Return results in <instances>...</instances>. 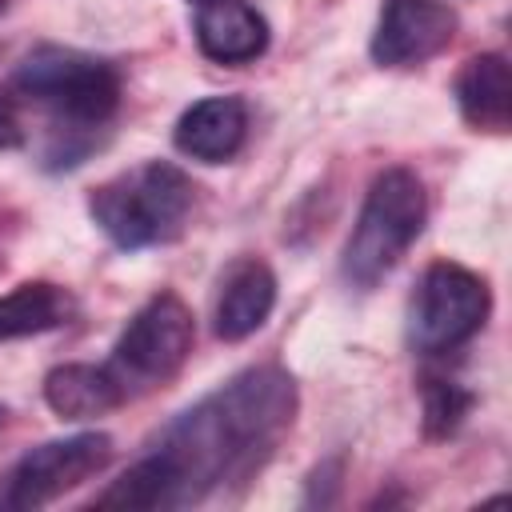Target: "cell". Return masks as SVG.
<instances>
[{
	"mask_svg": "<svg viewBox=\"0 0 512 512\" xmlns=\"http://www.w3.org/2000/svg\"><path fill=\"white\" fill-rule=\"evenodd\" d=\"M108 460H112V436L104 432H76V436L44 440L28 448L0 480V508H12V512L44 508L60 500L64 492L80 488Z\"/></svg>",
	"mask_w": 512,
	"mask_h": 512,
	"instance_id": "7",
	"label": "cell"
},
{
	"mask_svg": "<svg viewBox=\"0 0 512 512\" xmlns=\"http://www.w3.org/2000/svg\"><path fill=\"white\" fill-rule=\"evenodd\" d=\"M8 92L20 100L24 120L40 112L44 128V160L48 168H72L80 156L96 148V136L112 124L120 108V76L108 60L88 56L80 48L40 44L32 48L12 80Z\"/></svg>",
	"mask_w": 512,
	"mask_h": 512,
	"instance_id": "2",
	"label": "cell"
},
{
	"mask_svg": "<svg viewBox=\"0 0 512 512\" xmlns=\"http://www.w3.org/2000/svg\"><path fill=\"white\" fill-rule=\"evenodd\" d=\"M456 108L476 132H504L512 120V76L500 52L472 56L456 76Z\"/></svg>",
	"mask_w": 512,
	"mask_h": 512,
	"instance_id": "12",
	"label": "cell"
},
{
	"mask_svg": "<svg viewBox=\"0 0 512 512\" xmlns=\"http://www.w3.org/2000/svg\"><path fill=\"white\" fill-rule=\"evenodd\" d=\"M420 396H424V432L428 436H452L472 408V392L460 388L456 380H440V376H428Z\"/></svg>",
	"mask_w": 512,
	"mask_h": 512,
	"instance_id": "15",
	"label": "cell"
},
{
	"mask_svg": "<svg viewBox=\"0 0 512 512\" xmlns=\"http://www.w3.org/2000/svg\"><path fill=\"white\" fill-rule=\"evenodd\" d=\"M196 44L216 64H252L268 48V20L248 0H212L196 12Z\"/></svg>",
	"mask_w": 512,
	"mask_h": 512,
	"instance_id": "11",
	"label": "cell"
},
{
	"mask_svg": "<svg viewBox=\"0 0 512 512\" xmlns=\"http://www.w3.org/2000/svg\"><path fill=\"white\" fill-rule=\"evenodd\" d=\"M428 220V192L412 168H384L360 204V216L344 240L340 272L356 288H372L384 280L404 252L416 244Z\"/></svg>",
	"mask_w": 512,
	"mask_h": 512,
	"instance_id": "4",
	"label": "cell"
},
{
	"mask_svg": "<svg viewBox=\"0 0 512 512\" xmlns=\"http://www.w3.org/2000/svg\"><path fill=\"white\" fill-rule=\"evenodd\" d=\"M8 4H12V0H0V12H4V8H8Z\"/></svg>",
	"mask_w": 512,
	"mask_h": 512,
	"instance_id": "18",
	"label": "cell"
},
{
	"mask_svg": "<svg viewBox=\"0 0 512 512\" xmlns=\"http://www.w3.org/2000/svg\"><path fill=\"white\" fill-rule=\"evenodd\" d=\"M296 420V380L276 364L236 372L228 384L184 408L148 448L156 460L168 508L196 504L232 480L264 468Z\"/></svg>",
	"mask_w": 512,
	"mask_h": 512,
	"instance_id": "1",
	"label": "cell"
},
{
	"mask_svg": "<svg viewBox=\"0 0 512 512\" xmlns=\"http://www.w3.org/2000/svg\"><path fill=\"white\" fill-rule=\"evenodd\" d=\"M72 312H76V304L60 284H48V280L16 284L12 292L0 296V344L52 332V328L68 324Z\"/></svg>",
	"mask_w": 512,
	"mask_h": 512,
	"instance_id": "14",
	"label": "cell"
},
{
	"mask_svg": "<svg viewBox=\"0 0 512 512\" xmlns=\"http://www.w3.org/2000/svg\"><path fill=\"white\" fill-rule=\"evenodd\" d=\"M192 340H196L192 308L176 292H156L124 324V332L112 348L108 372L116 376L124 396H140L148 388L168 384L184 368Z\"/></svg>",
	"mask_w": 512,
	"mask_h": 512,
	"instance_id": "5",
	"label": "cell"
},
{
	"mask_svg": "<svg viewBox=\"0 0 512 512\" xmlns=\"http://www.w3.org/2000/svg\"><path fill=\"white\" fill-rule=\"evenodd\" d=\"M488 308H492L488 284L472 268H464L456 260H436L424 268V276L412 292L408 340L424 356L452 352L484 328Z\"/></svg>",
	"mask_w": 512,
	"mask_h": 512,
	"instance_id": "6",
	"label": "cell"
},
{
	"mask_svg": "<svg viewBox=\"0 0 512 512\" xmlns=\"http://www.w3.org/2000/svg\"><path fill=\"white\" fill-rule=\"evenodd\" d=\"M196 204L192 180L168 160H144L88 196V212L96 228L124 252H140L152 244H168L184 232Z\"/></svg>",
	"mask_w": 512,
	"mask_h": 512,
	"instance_id": "3",
	"label": "cell"
},
{
	"mask_svg": "<svg viewBox=\"0 0 512 512\" xmlns=\"http://www.w3.org/2000/svg\"><path fill=\"white\" fill-rule=\"evenodd\" d=\"M44 400L64 420H92L120 408L128 396L108 372V364H60L44 376Z\"/></svg>",
	"mask_w": 512,
	"mask_h": 512,
	"instance_id": "13",
	"label": "cell"
},
{
	"mask_svg": "<svg viewBox=\"0 0 512 512\" xmlns=\"http://www.w3.org/2000/svg\"><path fill=\"white\" fill-rule=\"evenodd\" d=\"M452 32L456 12L444 0H384L368 52L380 68H412L448 48Z\"/></svg>",
	"mask_w": 512,
	"mask_h": 512,
	"instance_id": "8",
	"label": "cell"
},
{
	"mask_svg": "<svg viewBox=\"0 0 512 512\" xmlns=\"http://www.w3.org/2000/svg\"><path fill=\"white\" fill-rule=\"evenodd\" d=\"M0 424H4V408H0Z\"/></svg>",
	"mask_w": 512,
	"mask_h": 512,
	"instance_id": "19",
	"label": "cell"
},
{
	"mask_svg": "<svg viewBox=\"0 0 512 512\" xmlns=\"http://www.w3.org/2000/svg\"><path fill=\"white\" fill-rule=\"evenodd\" d=\"M28 140V120H24V108L20 100L8 92V84H0V148H20Z\"/></svg>",
	"mask_w": 512,
	"mask_h": 512,
	"instance_id": "16",
	"label": "cell"
},
{
	"mask_svg": "<svg viewBox=\"0 0 512 512\" xmlns=\"http://www.w3.org/2000/svg\"><path fill=\"white\" fill-rule=\"evenodd\" d=\"M272 308H276V276H272V268L264 260H256V256H244L220 280L216 316H212L216 336L220 340H244L256 328H264Z\"/></svg>",
	"mask_w": 512,
	"mask_h": 512,
	"instance_id": "10",
	"label": "cell"
},
{
	"mask_svg": "<svg viewBox=\"0 0 512 512\" xmlns=\"http://www.w3.org/2000/svg\"><path fill=\"white\" fill-rule=\"evenodd\" d=\"M248 136V108L240 96H204L176 120V148L204 164H224L240 152Z\"/></svg>",
	"mask_w": 512,
	"mask_h": 512,
	"instance_id": "9",
	"label": "cell"
},
{
	"mask_svg": "<svg viewBox=\"0 0 512 512\" xmlns=\"http://www.w3.org/2000/svg\"><path fill=\"white\" fill-rule=\"evenodd\" d=\"M192 4H196V8H200V4H212V0H192Z\"/></svg>",
	"mask_w": 512,
	"mask_h": 512,
	"instance_id": "17",
	"label": "cell"
}]
</instances>
